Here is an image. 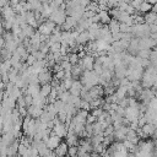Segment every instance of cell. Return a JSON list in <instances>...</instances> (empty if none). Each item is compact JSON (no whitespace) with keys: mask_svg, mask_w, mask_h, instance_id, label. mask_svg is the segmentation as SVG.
<instances>
[{"mask_svg":"<svg viewBox=\"0 0 157 157\" xmlns=\"http://www.w3.org/2000/svg\"><path fill=\"white\" fill-rule=\"evenodd\" d=\"M145 22L147 25H153L157 23V13L153 11H150L147 13H145Z\"/></svg>","mask_w":157,"mask_h":157,"instance_id":"2e32d148","label":"cell"},{"mask_svg":"<svg viewBox=\"0 0 157 157\" xmlns=\"http://www.w3.org/2000/svg\"><path fill=\"white\" fill-rule=\"evenodd\" d=\"M74 78L72 77H66V78H64L63 81H61V85L64 86V88L66 90V91H69L70 88H71V86H72V83H74Z\"/></svg>","mask_w":157,"mask_h":157,"instance_id":"ac0fdd59","label":"cell"},{"mask_svg":"<svg viewBox=\"0 0 157 157\" xmlns=\"http://www.w3.org/2000/svg\"><path fill=\"white\" fill-rule=\"evenodd\" d=\"M103 112H104V110H103L102 107H101V108H93V109H91V114H93L96 118H98Z\"/></svg>","mask_w":157,"mask_h":157,"instance_id":"d4e9b609","label":"cell"},{"mask_svg":"<svg viewBox=\"0 0 157 157\" xmlns=\"http://www.w3.org/2000/svg\"><path fill=\"white\" fill-rule=\"evenodd\" d=\"M37 61V58L33 55V54H29L28 56H27V60H26V64L28 65V66H32L34 63Z\"/></svg>","mask_w":157,"mask_h":157,"instance_id":"cb8c5ba5","label":"cell"},{"mask_svg":"<svg viewBox=\"0 0 157 157\" xmlns=\"http://www.w3.org/2000/svg\"><path fill=\"white\" fill-rule=\"evenodd\" d=\"M108 27H109L112 34H117L120 32V22L115 18H112V21L108 23Z\"/></svg>","mask_w":157,"mask_h":157,"instance_id":"4fadbf2b","label":"cell"},{"mask_svg":"<svg viewBox=\"0 0 157 157\" xmlns=\"http://www.w3.org/2000/svg\"><path fill=\"white\" fill-rule=\"evenodd\" d=\"M130 1H132V0H130Z\"/></svg>","mask_w":157,"mask_h":157,"instance_id":"4dcf8cb0","label":"cell"},{"mask_svg":"<svg viewBox=\"0 0 157 157\" xmlns=\"http://www.w3.org/2000/svg\"><path fill=\"white\" fill-rule=\"evenodd\" d=\"M66 142L69 146H76L80 144V136L74 132V130H69L66 135Z\"/></svg>","mask_w":157,"mask_h":157,"instance_id":"9c48e42d","label":"cell"},{"mask_svg":"<svg viewBox=\"0 0 157 157\" xmlns=\"http://www.w3.org/2000/svg\"><path fill=\"white\" fill-rule=\"evenodd\" d=\"M67 156H71V157L78 156V145H76V146H69Z\"/></svg>","mask_w":157,"mask_h":157,"instance_id":"44dd1931","label":"cell"},{"mask_svg":"<svg viewBox=\"0 0 157 157\" xmlns=\"http://www.w3.org/2000/svg\"><path fill=\"white\" fill-rule=\"evenodd\" d=\"M94 63H96V59H94V56H93L92 54H87V55H86L85 58H82L81 61H80V64L82 65V67H83L85 70H93Z\"/></svg>","mask_w":157,"mask_h":157,"instance_id":"3957f363","label":"cell"},{"mask_svg":"<svg viewBox=\"0 0 157 157\" xmlns=\"http://www.w3.org/2000/svg\"><path fill=\"white\" fill-rule=\"evenodd\" d=\"M151 49H140L137 56L142 58V59H150V55H151Z\"/></svg>","mask_w":157,"mask_h":157,"instance_id":"ffe728a7","label":"cell"},{"mask_svg":"<svg viewBox=\"0 0 157 157\" xmlns=\"http://www.w3.org/2000/svg\"><path fill=\"white\" fill-rule=\"evenodd\" d=\"M91 1H93V2H97V1H98V0H91Z\"/></svg>","mask_w":157,"mask_h":157,"instance_id":"f546056e","label":"cell"},{"mask_svg":"<svg viewBox=\"0 0 157 157\" xmlns=\"http://www.w3.org/2000/svg\"><path fill=\"white\" fill-rule=\"evenodd\" d=\"M28 148H29V147H27L25 144L20 142V146H18V155H20V156H23V155L28 151Z\"/></svg>","mask_w":157,"mask_h":157,"instance_id":"603a6c76","label":"cell"},{"mask_svg":"<svg viewBox=\"0 0 157 157\" xmlns=\"http://www.w3.org/2000/svg\"><path fill=\"white\" fill-rule=\"evenodd\" d=\"M152 11L157 13V4H155V5H153V7H152Z\"/></svg>","mask_w":157,"mask_h":157,"instance_id":"83f0119b","label":"cell"},{"mask_svg":"<svg viewBox=\"0 0 157 157\" xmlns=\"http://www.w3.org/2000/svg\"><path fill=\"white\" fill-rule=\"evenodd\" d=\"M152 7H153V5H152V4H150L147 0H145V1L141 4V6H140L139 11H140L142 15H145V13H147V12L152 11Z\"/></svg>","mask_w":157,"mask_h":157,"instance_id":"e0dca14e","label":"cell"},{"mask_svg":"<svg viewBox=\"0 0 157 157\" xmlns=\"http://www.w3.org/2000/svg\"><path fill=\"white\" fill-rule=\"evenodd\" d=\"M97 121V118L93 115V114H88V117H87V123H90V124H93V123H96Z\"/></svg>","mask_w":157,"mask_h":157,"instance_id":"4316f807","label":"cell"},{"mask_svg":"<svg viewBox=\"0 0 157 157\" xmlns=\"http://www.w3.org/2000/svg\"><path fill=\"white\" fill-rule=\"evenodd\" d=\"M43 112H44V109L42 107H38V105H34V104L28 107V115L33 119H39L40 115L43 114Z\"/></svg>","mask_w":157,"mask_h":157,"instance_id":"5b68a950","label":"cell"},{"mask_svg":"<svg viewBox=\"0 0 157 157\" xmlns=\"http://www.w3.org/2000/svg\"><path fill=\"white\" fill-rule=\"evenodd\" d=\"M52 80H53V78H52V74H50V71H48L47 69L38 74V82H39L40 86H42V85H45V83H50Z\"/></svg>","mask_w":157,"mask_h":157,"instance_id":"8992f818","label":"cell"},{"mask_svg":"<svg viewBox=\"0 0 157 157\" xmlns=\"http://www.w3.org/2000/svg\"><path fill=\"white\" fill-rule=\"evenodd\" d=\"M60 142H61V137H59L58 135H55V134H53V132H52V135L48 137V140L45 141L47 146H48L52 151H54V150L60 145Z\"/></svg>","mask_w":157,"mask_h":157,"instance_id":"277c9868","label":"cell"},{"mask_svg":"<svg viewBox=\"0 0 157 157\" xmlns=\"http://www.w3.org/2000/svg\"><path fill=\"white\" fill-rule=\"evenodd\" d=\"M153 88H157V75H156V81H155V86H153Z\"/></svg>","mask_w":157,"mask_h":157,"instance_id":"f1b7e54d","label":"cell"},{"mask_svg":"<svg viewBox=\"0 0 157 157\" xmlns=\"http://www.w3.org/2000/svg\"><path fill=\"white\" fill-rule=\"evenodd\" d=\"M37 28H38L37 31H38L40 34H43V36H50V34L53 33V29H52V28L45 23V21H44L42 25H39Z\"/></svg>","mask_w":157,"mask_h":157,"instance_id":"5bb4252c","label":"cell"},{"mask_svg":"<svg viewBox=\"0 0 157 157\" xmlns=\"http://www.w3.org/2000/svg\"><path fill=\"white\" fill-rule=\"evenodd\" d=\"M82 88H83V83L81 82V80H80V81L75 80L74 83H72V86H71V88H70L69 91H70V93H71L72 96H80Z\"/></svg>","mask_w":157,"mask_h":157,"instance_id":"30bf717a","label":"cell"},{"mask_svg":"<svg viewBox=\"0 0 157 157\" xmlns=\"http://www.w3.org/2000/svg\"><path fill=\"white\" fill-rule=\"evenodd\" d=\"M52 132L53 134H55V135H58L59 137H66V135H67V132H69V128L66 126V124L65 123H61V121H58L55 125H54V128H53V130H52Z\"/></svg>","mask_w":157,"mask_h":157,"instance_id":"7a4b0ae2","label":"cell"},{"mask_svg":"<svg viewBox=\"0 0 157 157\" xmlns=\"http://www.w3.org/2000/svg\"><path fill=\"white\" fill-rule=\"evenodd\" d=\"M65 102H63L61 99H56L55 102H54V107H55V109L58 110V114L60 113V112H63L64 110V108H65Z\"/></svg>","mask_w":157,"mask_h":157,"instance_id":"d6986e66","label":"cell"},{"mask_svg":"<svg viewBox=\"0 0 157 157\" xmlns=\"http://www.w3.org/2000/svg\"><path fill=\"white\" fill-rule=\"evenodd\" d=\"M76 26H77V20L75 17H72V16H67L65 22H64V25H61L60 27H61L63 31H70L71 28H75Z\"/></svg>","mask_w":157,"mask_h":157,"instance_id":"ba28073f","label":"cell"},{"mask_svg":"<svg viewBox=\"0 0 157 157\" xmlns=\"http://www.w3.org/2000/svg\"><path fill=\"white\" fill-rule=\"evenodd\" d=\"M60 49H61V43L60 42H56V43H53L52 45H50V53H59L60 52Z\"/></svg>","mask_w":157,"mask_h":157,"instance_id":"7402d4cb","label":"cell"},{"mask_svg":"<svg viewBox=\"0 0 157 157\" xmlns=\"http://www.w3.org/2000/svg\"><path fill=\"white\" fill-rule=\"evenodd\" d=\"M52 91H53V86L50 83H45V85L40 86V96L44 98H48L49 94L52 93Z\"/></svg>","mask_w":157,"mask_h":157,"instance_id":"9a60e30c","label":"cell"},{"mask_svg":"<svg viewBox=\"0 0 157 157\" xmlns=\"http://www.w3.org/2000/svg\"><path fill=\"white\" fill-rule=\"evenodd\" d=\"M76 42H77L78 44H81V45H85V44H87L88 42H91L88 31H83V32H81V33L78 34V37L76 38Z\"/></svg>","mask_w":157,"mask_h":157,"instance_id":"8fae6325","label":"cell"},{"mask_svg":"<svg viewBox=\"0 0 157 157\" xmlns=\"http://www.w3.org/2000/svg\"><path fill=\"white\" fill-rule=\"evenodd\" d=\"M98 15H99V18H101V23L102 25H108L112 21V16L109 15V11L108 10H101L98 12Z\"/></svg>","mask_w":157,"mask_h":157,"instance_id":"7c38bea8","label":"cell"},{"mask_svg":"<svg viewBox=\"0 0 157 157\" xmlns=\"http://www.w3.org/2000/svg\"><path fill=\"white\" fill-rule=\"evenodd\" d=\"M25 101H26L27 107L32 105V104H33V96H31V94H25Z\"/></svg>","mask_w":157,"mask_h":157,"instance_id":"484cf974","label":"cell"},{"mask_svg":"<svg viewBox=\"0 0 157 157\" xmlns=\"http://www.w3.org/2000/svg\"><path fill=\"white\" fill-rule=\"evenodd\" d=\"M66 17H67L66 10H65V9L59 7L58 10H55V11L49 16V20H52V21H53V22H55L56 25L61 26V25H64V22H65V20H66Z\"/></svg>","mask_w":157,"mask_h":157,"instance_id":"6da1fadb","label":"cell"},{"mask_svg":"<svg viewBox=\"0 0 157 157\" xmlns=\"http://www.w3.org/2000/svg\"><path fill=\"white\" fill-rule=\"evenodd\" d=\"M67 152H69V145L66 141H61L60 145L54 150V153L59 157H65L67 156Z\"/></svg>","mask_w":157,"mask_h":157,"instance_id":"52a82bcc","label":"cell"}]
</instances>
